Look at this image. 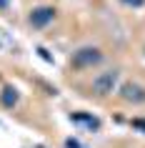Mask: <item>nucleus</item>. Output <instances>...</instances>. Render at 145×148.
I'll return each instance as SVG.
<instances>
[{
	"label": "nucleus",
	"mask_w": 145,
	"mask_h": 148,
	"mask_svg": "<svg viewBox=\"0 0 145 148\" xmlns=\"http://www.w3.org/2000/svg\"><path fill=\"white\" fill-rule=\"evenodd\" d=\"M100 60H103V53H100L98 48H80V50L73 53L70 65L78 68V70H83V68H93V65H98Z\"/></svg>",
	"instance_id": "obj_1"
},
{
	"label": "nucleus",
	"mask_w": 145,
	"mask_h": 148,
	"mask_svg": "<svg viewBox=\"0 0 145 148\" xmlns=\"http://www.w3.org/2000/svg\"><path fill=\"white\" fill-rule=\"evenodd\" d=\"M118 78H120V73H118V70L100 73L98 78L93 80V90H95V95H108V93H113V88L118 86Z\"/></svg>",
	"instance_id": "obj_2"
},
{
	"label": "nucleus",
	"mask_w": 145,
	"mask_h": 148,
	"mask_svg": "<svg viewBox=\"0 0 145 148\" xmlns=\"http://www.w3.org/2000/svg\"><path fill=\"white\" fill-rule=\"evenodd\" d=\"M120 95L128 103H145V88L138 86V83H125L120 88Z\"/></svg>",
	"instance_id": "obj_3"
},
{
	"label": "nucleus",
	"mask_w": 145,
	"mask_h": 148,
	"mask_svg": "<svg viewBox=\"0 0 145 148\" xmlns=\"http://www.w3.org/2000/svg\"><path fill=\"white\" fill-rule=\"evenodd\" d=\"M53 18H55V10L48 8V5H43V8H35L30 13V25L33 28H45Z\"/></svg>",
	"instance_id": "obj_4"
},
{
	"label": "nucleus",
	"mask_w": 145,
	"mask_h": 148,
	"mask_svg": "<svg viewBox=\"0 0 145 148\" xmlns=\"http://www.w3.org/2000/svg\"><path fill=\"white\" fill-rule=\"evenodd\" d=\"M18 101H20V95H18V90L13 86H5L3 90H0V103L5 106V108H13V106H18Z\"/></svg>",
	"instance_id": "obj_5"
},
{
	"label": "nucleus",
	"mask_w": 145,
	"mask_h": 148,
	"mask_svg": "<svg viewBox=\"0 0 145 148\" xmlns=\"http://www.w3.org/2000/svg\"><path fill=\"white\" fill-rule=\"evenodd\" d=\"M73 121H80V123L90 125V128H98V121H95V118H88V116H83V113H73Z\"/></svg>",
	"instance_id": "obj_6"
},
{
	"label": "nucleus",
	"mask_w": 145,
	"mask_h": 148,
	"mask_svg": "<svg viewBox=\"0 0 145 148\" xmlns=\"http://www.w3.org/2000/svg\"><path fill=\"white\" fill-rule=\"evenodd\" d=\"M123 5H128V8H143L145 0H120Z\"/></svg>",
	"instance_id": "obj_7"
},
{
	"label": "nucleus",
	"mask_w": 145,
	"mask_h": 148,
	"mask_svg": "<svg viewBox=\"0 0 145 148\" xmlns=\"http://www.w3.org/2000/svg\"><path fill=\"white\" fill-rule=\"evenodd\" d=\"M38 53L43 55V58H45V60H53V58H50V55H48V50H45V48H38Z\"/></svg>",
	"instance_id": "obj_8"
},
{
	"label": "nucleus",
	"mask_w": 145,
	"mask_h": 148,
	"mask_svg": "<svg viewBox=\"0 0 145 148\" xmlns=\"http://www.w3.org/2000/svg\"><path fill=\"white\" fill-rule=\"evenodd\" d=\"M68 148H80V143H78V140H73V138H70V140H68Z\"/></svg>",
	"instance_id": "obj_9"
},
{
	"label": "nucleus",
	"mask_w": 145,
	"mask_h": 148,
	"mask_svg": "<svg viewBox=\"0 0 145 148\" xmlns=\"http://www.w3.org/2000/svg\"><path fill=\"white\" fill-rule=\"evenodd\" d=\"M133 125H135V128H143V131H145V121H133Z\"/></svg>",
	"instance_id": "obj_10"
},
{
	"label": "nucleus",
	"mask_w": 145,
	"mask_h": 148,
	"mask_svg": "<svg viewBox=\"0 0 145 148\" xmlns=\"http://www.w3.org/2000/svg\"><path fill=\"white\" fill-rule=\"evenodd\" d=\"M0 8H8V0H0Z\"/></svg>",
	"instance_id": "obj_11"
}]
</instances>
